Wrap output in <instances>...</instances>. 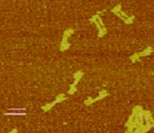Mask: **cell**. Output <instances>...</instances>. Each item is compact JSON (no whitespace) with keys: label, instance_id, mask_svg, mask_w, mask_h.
<instances>
[{"label":"cell","instance_id":"3","mask_svg":"<svg viewBox=\"0 0 154 133\" xmlns=\"http://www.w3.org/2000/svg\"><path fill=\"white\" fill-rule=\"evenodd\" d=\"M106 96H108V93H107V91H106V90L103 89V90H101V91L99 92V94H98V96H97V97L94 98V99H92L91 97H88V98L84 101V104H85V106H91V105H92V104L96 103L97 101H99V100H103L104 98H106Z\"/></svg>","mask_w":154,"mask_h":133},{"label":"cell","instance_id":"1","mask_svg":"<svg viewBox=\"0 0 154 133\" xmlns=\"http://www.w3.org/2000/svg\"><path fill=\"white\" fill-rule=\"evenodd\" d=\"M83 75H84V73H83L81 70L77 71V72L74 74V75H73V77H74V82H73L72 84L70 85V89L68 90L67 94H70V95H73V94L77 92V90H78V89H77V85H78L79 82L80 81V80H81L82 77H83Z\"/></svg>","mask_w":154,"mask_h":133},{"label":"cell","instance_id":"5","mask_svg":"<svg viewBox=\"0 0 154 133\" xmlns=\"http://www.w3.org/2000/svg\"><path fill=\"white\" fill-rule=\"evenodd\" d=\"M5 116H25V112H5Z\"/></svg>","mask_w":154,"mask_h":133},{"label":"cell","instance_id":"6","mask_svg":"<svg viewBox=\"0 0 154 133\" xmlns=\"http://www.w3.org/2000/svg\"><path fill=\"white\" fill-rule=\"evenodd\" d=\"M9 110H11V111H25V108H11V109Z\"/></svg>","mask_w":154,"mask_h":133},{"label":"cell","instance_id":"4","mask_svg":"<svg viewBox=\"0 0 154 133\" xmlns=\"http://www.w3.org/2000/svg\"><path fill=\"white\" fill-rule=\"evenodd\" d=\"M72 30H67L64 33V35H63V39H62V42H61V46H60V47H61V48H60L61 51H65L66 49H68L69 47H70V44L67 42V39H68V37L72 35Z\"/></svg>","mask_w":154,"mask_h":133},{"label":"cell","instance_id":"2","mask_svg":"<svg viewBox=\"0 0 154 133\" xmlns=\"http://www.w3.org/2000/svg\"><path fill=\"white\" fill-rule=\"evenodd\" d=\"M66 99H67V96H66L65 94H59L58 95H57V97H56V100H55L54 101L45 104V106H43L41 107V109L43 110V111H45V112L49 111L50 110L52 109V107H53L56 104L65 101Z\"/></svg>","mask_w":154,"mask_h":133},{"label":"cell","instance_id":"7","mask_svg":"<svg viewBox=\"0 0 154 133\" xmlns=\"http://www.w3.org/2000/svg\"><path fill=\"white\" fill-rule=\"evenodd\" d=\"M8 133H17V128H15V129H12L11 132H9Z\"/></svg>","mask_w":154,"mask_h":133}]
</instances>
